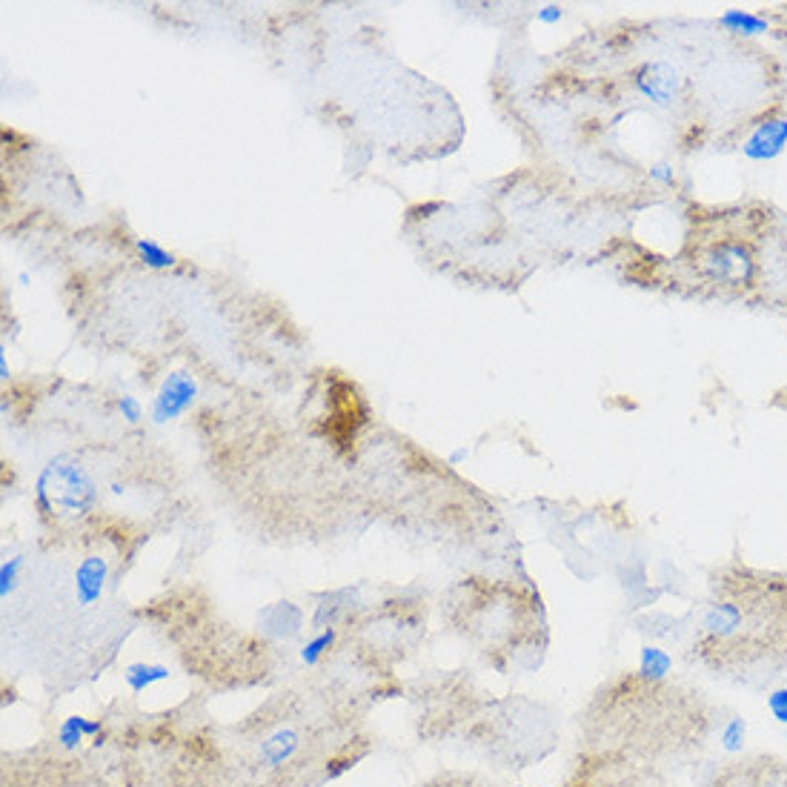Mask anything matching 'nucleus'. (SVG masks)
Listing matches in <instances>:
<instances>
[{
  "label": "nucleus",
  "instance_id": "obj_1",
  "mask_svg": "<svg viewBox=\"0 0 787 787\" xmlns=\"http://www.w3.org/2000/svg\"><path fill=\"white\" fill-rule=\"evenodd\" d=\"M35 504L43 516L83 518L98 504V487L81 461L69 456L52 458L35 484Z\"/></svg>",
  "mask_w": 787,
  "mask_h": 787
},
{
  "label": "nucleus",
  "instance_id": "obj_2",
  "mask_svg": "<svg viewBox=\"0 0 787 787\" xmlns=\"http://www.w3.org/2000/svg\"><path fill=\"white\" fill-rule=\"evenodd\" d=\"M198 393H201V390H198L195 375L187 373V370H172V373L161 381L158 393L152 398V407H149L152 421L161 424V427L178 421L181 415H187L189 410L195 407Z\"/></svg>",
  "mask_w": 787,
  "mask_h": 787
},
{
  "label": "nucleus",
  "instance_id": "obj_3",
  "mask_svg": "<svg viewBox=\"0 0 787 787\" xmlns=\"http://www.w3.org/2000/svg\"><path fill=\"white\" fill-rule=\"evenodd\" d=\"M633 86L650 104L670 106L673 98H676V92H679V75L667 61L644 63L642 69L636 72V78H633Z\"/></svg>",
  "mask_w": 787,
  "mask_h": 787
},
{
  "label": "nucleus",
  "instance_id": "obj_4",
  "mask_svg": "<svg viewBox=\"0 0 787 787\" xmlns=\"http://www.w3.org/2000/svg\"><path fill=\"white\" fill-rule=\"evenodd\" d=\"M787 144V118H773L767 115L762 124L753 126V132L747 135L742 144V152L750 161H773L785 152Z\"/></svg>",
  "mask_w": 787,
  "mask_h": 787
},
{
  "label": "nucleus",
  "instance_id": "obj_5",
  "mask_svg": "<svg viewBox=\"0 0 787 787\" xmlns=\"http://www.w3.org/2000/svg\"><path fill=\"white\" fill-rule=\"evenodd\" d=\"M109 584V561L104 556H86L75 570V601L78 607H95L104 599Z\"/></svg>",
  "mask_w": 787,
  "mask_h": 787
},
{
  "label": "nucleus",
  "instance_id": "obj_6",
  "mask_svg": "<svg viewBox=\"0 0 787 787\" xmlns=\"http://www.w3.org/2000/svg\"><path fill=\"white\" fill-rule=\"evenodd\" d=\"M745 622V613L739 604L733 601H716L710 604L705 613V630L713 639H730L733 633H739V627Z\"/></svg>",
  "mask_w": 787,
  "mask_h": 787
},
{
  "label": "nucleus",
  "instance_id": "obj_7",
  "mask_svg": "<svg viewBox=\"0 0 787 787\" xmlns=\"http://www.w3.org/2000/svg\"><path fill=\"white\" fill-rule=\"evenodd\" d=\"M104 730V719H86V716H66L61 722V727H58V745L63 747V750H78V747L86 742V739H92V736H98Z\"/></svg>",
  "mask_w": 787,
  "mask_h": 787
},
{
  "label": "nucleus",
  "instance_id": "obj_8",
  "mask_svg": "<svg viewBox=\"0 0 787 787\" xmlns=\"http://www.w3.org/2000/svg\"><path fill=\"white\" fill-rule=\"evenodd\" d=\"M169 676H172V670L158 662H132L124 667V682L135 696L155 687V684L169 682Z\"/></svg>",
  "mask_w": 787,
  "mask_h": 787
},
{
  "label": "nucleus",
  "instance_id": "obj_9",
  "mask_svg": "<svg viewBox=\"0 0 787 787\" xmlns=\"http://www.w3.org/2000/svg\"><path fill=\"white\" fill-rule=\"evenodd\" d=\"M673 670V656L664 650V647H656V644H644L639 650V679L647 684H659L670 676Z\"/></svg>",
  "mask_w": 787,
  "mask_h": 787
},
{
  "label": "nucleus",
  "instance_id": "obj_10",
  "mask_svg": "<svg viewBox=\"0 0 787 787\" xmlns=\"http://www.w3.org/2000/svg\"><path fill=\"white\" fill-rule=\"evenodd\" d=\"M295 750H298V736H295L292 730H278V733H272L270 739L261 745V759L270 767L287 765L292 756H295Z\"/></svg>",
  "mask_w": 787,
  "mask_h": 787
},
{
  "label": "nucleus",
  "instance_id": "obj_11",
  "mask_svg": "<svg viewBox=\"0 0 787 787\" xmlns=\"http://www.w3.org/2000/svg\"><path fill=\"white\" fill-rule=\"evenodd\" d=\"M719 23L733 35H762L767 29V21L762 15H753V12H745V9H730V12H725L719 18Z\"/></svg>",
  "mask_w": 787,
  "mask_h": 787
},
{
  "label": "nucleus",
  "instance_id": "obj_12",
  "mask_svg": "<svg viewBox=\"0 0 787 787\" xmlns=\"http://www.w3.org/2000/svg\"><path fill=\"white\" fill-rule=\"evenodd\" d=\"M135 249H138L144 267H149V270H172V267L178 264L175 252H169V249L161 247V244L152 241V238H138V241H135Z\"/></svg>",
  "mask_w": 787,
  "mask_h": 787
},
{
  "label": "nucleus",
  "instance_id": "obj_13",
  "mask_svg": "<svg viewBox=\"0 0 787 787\" xmlns=\"http://www.w3.org/2000/svg\"><path fill=\"white\" fill-rule=\"evenodd\" d=\"M332 644H335V627L318 630L310 642L301 647V664H304V667H318L321 659L332 650Z\"/></svg>",
  "mask_w": 787,
  "mask_h": 787
},
{
  "label": "nucleus",
  "instance_id": "obj_14",
  "mask_svg": "<svg viewBox=\"0 0 787 787\" xmlns=\"http://www.w3.org/2000/svg\"><path fill=\"white\" fill-rule=\"evenodd\" d=\"M719 745L725 753H742L747 745V719L745 716H730L719 730Z\"/></svg>",
  "mask_w": 787,
  "mask_h": 787
},
{
  "label": "nucleus",
  "instance_id": "obj_15",
  "mask_svg": "<svg viewBox=\"0 0 787 787\" xmlns=\"http://www.w3.org/2000/svg\"><path fill=\"white\" fill-rule=\"evenodd\" d=\"M23 573V556H6L0 564V601H9V596L18 590Z\"/></svg>",
  "mask_w": 787,
  "mask_h": 787
},
{
  "label": "nucleus",
  "instance_id": "obj_16",
  "mask_svg": "<svg viewBox=\"0 0 787 787\" xmlns=\"http://www.w3.org/2000/svg\"><path fill=\"white\" fill-rule=\"evenodd\" d=\"M765 707L776 725L787 727V687H776L765 696Z\"/></svg>",
  "mask_w": 787,
  "mask_h": 787
},
{
  "label": "nucleus",
  "instance_id": "obj_17",
  "mask_svg": "<svg viewBox=\"0 0 787 787\" xmlns=\"http://www.w3.org/2000/svg\"><path fill=\"white\" fill-rule=\"evenodd\" d=\"M118 413L124 415L126 424H141V418H144V404H141L135 395H121V398H118Z\"/></svg>",
  "mask_w": 787,
  "mask_h": 787
},
{
  "label": "nucleus",
  "instance_id": "obj_18",
  "mask_svg": "<svg viewBox=\"0 0 787 787\" xmlns=\"http://www.w3.org/2000/svg\"><path fill=\"white\" fill-rule=\"evenodd\" d=\"M561 18H564V12H561L559 6H544V9H539V15H536V21L544 23V26H553V23H559Z\"/></svg>",
  "mask_w": 787,
  "mask_h": 787
},
{
  "label": "nucleus",
  "instance_id": "obj_19",
  "mask_svg": "<svg viewBox=\"0 0 787 787\" xmlns=\"http://www.w3.org/2000/svg\"><path fill=\"white\" fill-rule=\"evenodd\" d=\"M650 178H653V181H659V184H673V169H670V166H664V164L653 166V169H650Z\"/></svg>",
  "mask_w": 787,
  "mask_h": 787
},
{
  "label": "nucleus",
  "instance_id": "obj_20",
  "mask_svg": "<svg viewBox=\"0 0 787 787\" xmlns=\"http://www.w3.org/2000/svg\"><path fill=\"white\" fill-rule=\"evenodd\" d=\"M467 456H470V450H467V447H461V450H453L447 461H450V464L456 467V464H461V461H464V458H467Z\"/></svg>",
  "mask_w": 787,
  "mask_h": 787
},
{
  "label": "nucleus",
  "instance_id": "obj_21",
  "mask_svg": "<svg viewBox=\"0 0 787 787\" xmlns=\"http://www.w3.org/2000/svg\"><path fill=\"white\" fill-rule=\"evenodd\" d=\"M0 381H9V361H6V353H0Z\"/></svg>",
  "mask_w": 787,
  "mask_h": 787
},
{
  "label": "nucleus",
  "instance_id": "obj_22",
  "mask_svg": "<svg viewBox=\"0 0 787 787\" xmlns=\"http://www.w3.org/2000/svg\"><path fill=\"white\" fill-rule=\"evenodd\" d=\"M18 281H21L23 287H29V272H18Z\"/></svg>",
  "mask_w": 787,
  "mask_h": 787
},
{
  "label": "nucleus",
  "instance_id": "obj_23",
  "mask_svg": "<svg viewBox=\"0 0 787 787\" xmlns=\"http://www.w3.org/2000/svg\"><path fill=\"white\" fill-rule=\"evenodd\" d=\"M518 787H524V785H518Z\"/></svg>",
  "mask_w": 787,
  "mask_h": 787
}]
</instances>
